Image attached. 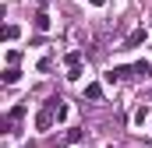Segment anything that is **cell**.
I'll return each instance as SVG.
<instances>
[{"instance_id": "obj_3", "label": "cell", "mask_w": 152, "mask_h": 148, "mask_svg": "<svg viewBox=\"0 0 152 148\" xmlns=\"http://www.w3.org/2000/svg\"><path fill=\"white\" fill-rule=\"evenodd\" d=\"M131 74H134L138 81H145V78H149V74H152V64H149V60H138V64L131 67Z\"/></svg>"}, {"instance_id": "obj_7", "label": "cell", "mask_w": 152, "mask_h": 148, "mask_svg": "<svg viewBox=\"0 0 152 148\" xmlns=\"http://www.w3.org/2000/svg\"><path fill=\"white\" fill-rule=\"evenodd\" d=\"M64 64H67V71H71V67H81V53H67V57H64Z\"/></svg>"}, {"instance_id": "obj_6", "label": "cell", "mask_w": 152, "mask_h": 148, "mask_svg": "<svg viewBox=\"0 0 152 148\" xmlns=\"http://www.w3.org/2000/svg\"><path fill=\"white\" fill-rule=\"evenodd\" d=\"M36 28H39V32L50 28V14H46V11H39V14H36Z\"/></svg>"}, {"instance_id": "obj_10", "label": "cell", "mask_w": 152, "mask_h": 148, "mask_svg": "<svg viewBox=\"0 0 152 148\" xmlns=\"http://www.w3.org/2000/svg\"><path fill=\"white\" fill-rule=\"evenodd\" d=\"M88 4H92V7H106V0H88Z\"/></svg>"}, {"instance_id": "obj_2", "label": "cell", "mask_w": 152, "mask_h": 148, "mask_svg": "<svg viewBox=\"0 0 152 148\" xmlns=\"http://www.w3.org/2000/svg\"><path fill=\"white\" fill-rule=\"evenodd\" d=\"M145 39H149V28H134L131 36L124 39V49H127V46H138V42H145Z\"/></svg>"}, {"instance_id": "obj_5", "label": "cell", "mask_w": 152, "mask_h": 148, "mask_svg": "<svg viewBox=\"0 0 152 148\" xmlns=\"http://www.w3.org/2000/svg\"><path fill=\"white\" fill-rule=\"evenodd\" d=\"M85 99L99 102V99H103V85H96V81H92V85H85Z\"/></svg>"}, {"instance_id": "obj_9", "label": "cell", "mask_w": 152, "mask_h": 148, "mask_svg": "<svg viewBox=\"0 0 152 148\" xmlns=\"http://www.w3.org/2000/svg\"><path fill=\"white\" fill-rule=\"evenodd\" d=\"M4 36H7V42H14V39L21 36V28H18V25H7V32H4Z\"/></svg>"}, {"instance_id": "obj_11", "label": "cell", "mask_w": 152, "mask_h": 148, "mask_svg": "<svg viewBox=\"0 0 152 148\" xmlns=\"http://www.w3.org/2000/svg\"><path fill=\"white\" fill-rule=\"evenodd\" d=\"M110 148H113V145H110Z\"/></svg>"}, {"instance_id": "obj_4", "label": "cell", "mask_w": 152, "mask_h": 148, "mask_svg": "<svg viewBox=\"0 0 152 148\" xmlns=\"http://www.w3.org/2000/svg\"><path fill=\"white\" fill-rule=\"evenodd\" d=\"M131 123H134V127H145V123H149V110H145V106H138V110L131 113Z\"/></svg>"}, {"instance_id": "obj_1", "label": "cell", "mask_w": 152, "mask_h": 148, "mask_svg": "<svg viewBox=\"0 0 152 148\" xmlns=\"http://www.w3.org/2000/svg\"><path fill=\"white\" fill-rule=\"evenodd\" d=\"M53 120H57V113H53V102H50L46 110H39V113H36V127H39V131H50V127H53Z\"/></svg>"}, {"instance_id": "obj_8", "label": "cell", "mask_w": 152, "mask_h": 148, "mask_svg": "<svg viewBox=\"0 0 152 148\" xmlns=\"http://www.w3.org/2000/svg\"><path fill=\"white\" fill-rule=\"evenodd\" d=\"M18 78H21V71H18V67H7V71H4V85H14Z\"/></svg>"}]
</instances>
